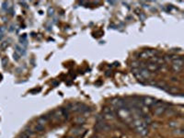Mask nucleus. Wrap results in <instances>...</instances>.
<instances>
[{"label": "nucleus", "instance_id": "1", "mask_svg": "<svg viewBox=\"0 0 184 138\" xmlns=\"http://www.w3.org/2000/svg\"><path fill=\"white\" fill-rule=\"evenodd\" d=\"M132 124L135 131L142 136H146L148 135V128H147L146 123L143 121L142 119H136L132 122Z\"/></svg>", "mask_w": 184, "mask_h": 138}, {"label": "nucleus", "instance_id": "2", "mask_svg": "<svg viewBox=\"0 0 184 138\" xmlns=\"http://www.w3.org/2000/svg\"><path fill=\"white\" fill-rule=\"evenodd\" d=\"M153 107H154L153 113L155 115H158V116H160V115L164 114L168 110V104L163 102L162 100H156Z\"/></svg>", "mask_w": 184, "mask_h": 138}, {"label": "nucleus", "instance_id": "3", "mask_svg": "<svg viewBox=\"0 0 184 138\" xmlns=\"http://www.w3.org/2000/svg\"><path fill=\"white\" fill-rule=\"evenodd\" d=\"M70 106V109L73 110V112H79V113H86L90 112V108L88 106L85 105L84 103H80V102H75L69 105Z\"/></svg>", "mask_w": 184, "mask_h": 138}, {"label": "nucleus", "instance_id": "4", "mask_svg": "<svg viewBox=\"0 0 184 138\" xmlns=\"http://www.w3.org/2000/svg\"><path fill=\"white\" fill-rule=\"evenodd\" d=\"M158 52L156 50L153 49H149V50H145L143 51L142 53H139V58L140 59H144V60H150L152 59L154 56H158Z\"/></svg>", "mask_w": 184, "mask_h": 138}, {"label": "nucleus", "instance_id": "5", "mask_svg": "<svg viewBox=\"0 0 184 138\" xmlns=\"http://www.w3.org/2000/svg\"><path fill=\"white\" fill-rule=\"evenodd\" d=\"M156 99L155 98H152L149 96H145L141 98V102L143 105H145L146 107H153L154 104L156 103Z\"/></svg>", "mask_w": 184, "mask_h": 138}, {"label": "nucleus", "instance_id": "6", "mask_svg": "<svg viewBox=\"0 0 184 138\" xmlns=\"http://www.w3.org/2000/svg\"><path fill=\"white\" fill-rule=\"evenodd\" d=\"M103 118L108 119V120H113L115 118V113L111 108L105 107L103 109Z\"/></svg>", "mask_w": 184, "mask_h": 138}, {"label": "nucleus", "instance_id": "7", "mask_svg": "<svg viewBox=\"0 0 184 138\" xmlns=\"http://www.w3.org/2000/svg\"><path fill=\"white\" fill-rule=\"evenodd\" d=\"M146 68L147 69V70H149V71H152V72H156V71H158L159 69L161 68V66H159V64H156L154 62H147L146 64Z\"/></svg>", "mask_w": 184, "mask_h": 138}, {"label": "nucleus", "instance_id": "8", "mask_svg": "<svg viewBox=\"0 0 184 138\" xmlns=\"http://www.w3.org/2000/svg\"><path fill=\"white\" fill-rule=\"evenodd\" d=\"M108 128L107 124L104 122V120H101V121H97V123L94 129H95L96 132H100V131H103V130H106Z\"/></svg>", "mask_w": 184, "mask_h": 138}, {"label": "nucleus", "instance_id": "9", "mask_svg": "<svg viewBox=\"0 0 184 138\" xmlns=\"http://www.w3.org/2000/svg\"><path fill=\"white\" fill-rule=\"evenodd\" d=\"M15 53H17L20 57L23 56V55H25V53H26L25 47H23V46L20 45V44H16V46H15Z\"/></svg>", "mask_w": 184, "mask_h": 138}, {"label": "nucleus", "instance_id": "10", "mask_svg": "<svg viewBox=\"0 0 184 138\" xmlns=\"http://www.w3.org/2000/svg\"><path fill=\"white\" fill-rule=\"evenodd\" d=\"M154 86H156V87H159V89H163V90H165V91H168V89H169V87H168V85H167L166 84L165 82H158V83H152Z\"/></svg>", "mask_w": 184, "mask_h": 138}, {"label": "nucleus", "instance_id": "11", "mask_svg": "<svg viewBox=\"0 0 184 138\" xmlns=\"http://www.w3.org/2000/svg\"><path fill=\"white\" fill-rule=\"evenodd\" d=\"M31 135H32V131L30 130V129H27L23 133H21L17 138H30Z\"/></svg>", "mask_w": 184, "mask_h": 138}, {"label": "nucleus", "instance_id": "12", "mask_svg": "<svg viewBox=\"0 0 184 138\" xmlns=\"http://www.w3.org/2000/svg\"><path fill=\"white\" fill-rule=\"evenodd\" d=\"M171 68L175 73H181L183 69V66H177V64H171Z\"/></svg>", "mask_w": 184, "mask_h": 138}, {"label": "nucleus", "instance_id": "13", "mask_svg": "<svg viewBox=\"0 0 184 138\" xmlns=\"http://www.w3.org/2000/svg\"><path fill=\"white\" fill-rule=\"evenodd\" d=\"M8 45H9V41H2L1 43H0V48H1V50H6L8 47Z\"/></svg>", "mask_w": 184, "mask_h": 138}, {"label": "nucleus", "instance_id": "14", "mask_svg": "<svg viewBox=\"0 0 184 138\" xmlns=\"http://www.w3.org/2000/svg\"><path fill=\"white\" fill-rule=\"evenodd\" d=\"M44 129V125H42V124H40V123H37L35 125V130L36 131H38V132H42V130Z\"/></svg>", "mask_w": 184, "mask_h": 138}, {"label": "nucleus", "instance_id": "15", "mask_svg": "<svg viewBox=\"0 0 184 138\" xmlns=\"http://www.w3.org/2000/svg\"><path fill=\"white\" fill-rule=\"evenodd\" d=\"M2 66H3V67L4 68H6L7 67V64H8V59H7V57H6V56H4L3 58H2Z\"/></svg>", "mask_w": 184, "mask_h": 138}, {"label": "nucleus", "instance_id": "16", "mask_svg": "<svg viewBox=\"0 0 184 138\" xmlns=\"http://www.w3.org/2000/svg\"><path fill=\"white\" fill-rule=\"evenodd\" d=\"M85 122H86V119H85L84 117H81V116H79L77 120H75V122L78 123V124H83Z\"/></svg>", "mask_w": 184, "mask_h": 138}, {"label": "nucleus", "instance_id": "17", "mask_svg": "<svg viewBox=\"0 0 184 138\" xmlns=\"http://www.w3.org/2000/svg\"><path fill=\"white\" fill-rule=\"evenodd\" d=\"M48 12H49V16H53V12H55V9L53 7H50L48 9Z\"/></svg>", "mask_w": 184, "mask_h": 138}, {"label": "nucleus", "instance_id": "18", "mask_svg": "<svg viewBox=\"0 0 184 138\" xmlns=\"http://www.w3.org/2000/svg\"><path fill=\"white\" fill-rule=\"evenodd\" d=\"M13 57H14V60H16V61H19L20 58L19 55H18L17 53H14V54H13Z\"/></svg>", "mask_w": 184, "mask_h": 138}, {"label": "nucleus", "instance_id": "19", "mask_svg": "<svg viewBox=\"0 0 184 138\" xmlns=\"http://www.w3.org/2000/svg\"><path fill=\"white\" fill-rule=\"evenodd\" d=\"M91 138H100V137H98V136H92Z\"/></svg>", "mask_w": 184, "mask_h": 138}]
</instances>
